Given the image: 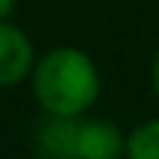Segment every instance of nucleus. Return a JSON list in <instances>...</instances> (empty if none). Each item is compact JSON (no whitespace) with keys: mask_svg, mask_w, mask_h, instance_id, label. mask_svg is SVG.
Wrapping results in <instances>:
<instances>
[{"mask_svg":"<svg viewBox=\"0 0 159 159\" xmlns=\"http://www.w3.org/2000/svg\"><path fill=\"white\" fill-rule=\"evenodd\" d=\"M33 94L47 115H83L100 97L94 59L80 47H53L33 68Z\"/></svg>","mask_w":159,"mask_h":159,"instance_id":"nucleus-1","label":"nucleus"},{"mask_svg":"<svg viewBox=\"0 0 159 159\" xmlns=\"http://www.w3.org/2000/svg\"><path fill=\"white\" fill-rule=\"evenodd\" d=\"M127 136L118 124L103 118H89L80 115L77 136H74V159H124Z\"/></svg>","mask_w":159,"mask_h":159,"instance_id":"nucleus-2","label":"nucleus"},{"mask_svg":"<svg viewBox=\"0 0 159 159\" xmlns=\"http://www.w3.org/2000/svg\"><path fill=\"white\" fill-rule=\"evenodd\" d=\"M35 68V47L30 35L12 21H0V89L24 83Z\"/></svg>","mask_w":159,"mask_h":159,"instance_id":"nucleus-3","label":"nucleus"},{"mask_svg":"<svg viewBox=\"0 0 159 159\" xmlns=\"http://www.w3.org/2000/svg\"><path fill=\"white\" fill-rule=\"evenodd\" d=\"M80 115H47V121L35 133V153L39 159H74V136Z\"/></svg>","mask_w":159,"mask_h":159,"instance_id":"nucleus-4","label":"nucleus"},{"mask_svg":"<svg viewBox=\"0 0 159 159\" xmlns=\"http://www.w3.org/2000/svg\"><path fill=\"white\" fill-rule=\"evenodd\" d=\"M124 159H159V118H148L127 133Z\"/></svg>","mask_w":159,"mask_h":159,"instance_id":"nucleus-5","label":"nucleus"},{"mask_svg":"<svg viewBox=\"0 0 159 159\" xmlns=\"http://www.w3.org/2000/svg\"><path fill=\"white\" fill-rule=\"evenodd\" d=\"M150 85H153V94L159 97V47L153 53V62H150Z\"/></svg>","mask_w":159,"mask_h":159,"instance_id":"nucleus-6","label":"nucleus"},{"mask_svg":"<svg viewBox=\"0 0 159 159\" xmlns=\"http://www.w3.org/2000/svg\"><path fill=\"white\" fill-rule=\"evenodd\" d=\"M12 9H15V0H0V21H9Z\"/></svg>","mask_w":159,"mask_h":159,"instance_id":"nucleus-7","label":"nucleus"}]
</instances>
